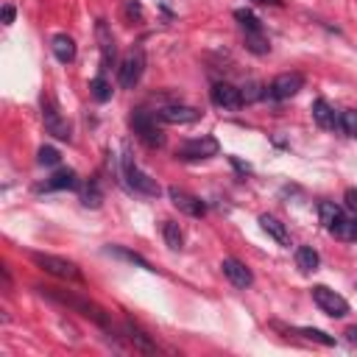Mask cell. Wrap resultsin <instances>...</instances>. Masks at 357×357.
Listing matches in <instances>:
<instances>
[{"mask_svg":"<svg viewBox=\"0 0 357 357\" xmlns=\"http://www.w3.org/2000/svg\"><path fill=\"white\" fill-rule=\"evenodd\" d=\"M42 293L50 296V298H56V301H61L64 307H70V310H75V312L92 318L98 326H109V318H106V312H103L98 304H92V301H86V298H78V296H73V293H64V290H59V287H42Z\"/></svg>","mask_w":357,"mask_h":357,"instance_id":"cell-1","label":"cell"},{"mask_svg":"<svg viewBox=\"0 0 357 357\" xmlns=\"http://www.w3.org/2000/svg\"><path fill=\"white\" fill-rule=\"evenodd\" d=\"M31 259H33L42 271H47V273H53V276H59V279H81L78 265L70 262V259H61V257H53V254H42V251H33Z\"/></svg>","mask_w":357,"mask_h":357,"instance_id":"cell-2","label":"cell"},{"mask_svg":"<svg viewBox=\"0 0 357 357\" xmlns=\"http://www.w3.org/2000/svg\"><path fill=\"white\" fill-rule=\"evenodd\" d=\"M131 128L134 134L148 145V148H162L165 145V134L156 128V120L148 112H134L131 114Z\"/></svg>","mask_w":357,"mask_h":357,"instance_id":"cell-3","label":"cell"},{"mask_svg":"<svg viewBox=\"0 0 357 357\" xmlns=\"http://www.w3.org/2000/svg\"><path fill=\"white\" fill-rule=\"evenodd\" d=\"M42 120H45V128L47 134H53L56 139H70L73 131H70V123L61 117L59 106L53 98H42Z\"/></svg>","mask_w":357,"mask_h":357,"instance_id":"cell-4","label":"cell"},{"mask_svg":"<svg viewBox=\"0 0 357 357\" xmlns=\"http://www.w3.org/2000/svg\"><path fill=\"white\" fill-rule=\"evenodd\" d=\"M312 298H315V304H318L326 315H332V318H343V315L349 312V301H346L340 293L329 290L326 284H315V287H312Z\"/></svg>","mask_w":357,"mask_h":357,"instance_id":"cell-5","label":"cell"},{"mask_svg":"<svg viewBox=\"0 0 357 357\" xmlns=\"http://www.w3.org/2000/svg\"><path fill=\"white\" fill-rule=\"evenodd\" d=\"M142 67H145V56H142L139 47L126 53L123 61H120V86L123 89H134L139 84V78H142Z\"/></svg>","mask_w":357,"mask_h":357,"instance_id":"cell-6","label":"cell"},{"mask_svg":"<svg viewBox=\"0 0 357 357\" xmlns=\"http://www.w3.org/2000/svg\"><path fill=\"white\" fill-rule=\"evenodd\" d=\"M301 86H304V75H301V73H282V75H276V78L271 81V86L265 89V95L273 98V100H287V98H293Z\"/></svg>","mask_w":357,"mask_h":357,"instance_id":"cell-7","label":"cell"},{"mask_svg":"<svg viewBox=\"0 0 357 357\" xmlns=\"http://www.w3.org/2000/svg\"><path fill=\"white\" fill-rule=\"evenodd\" d=\"M218 139L215 137H198V139H187L178 151H176V156L178 159H184V162H192V159H209V156H215L218 153Z\"/></svg>","mask_w":357,"mask_h":357,"instance_id":"cell-8","label":"cell"},{"mask_svg":"<svg viewBox=\"0 0 357 357\" xmlns=\"http://www.w3.org/2000/svg\"><path fill=\"white\" fill-rule=\"evenodd\" d=\"M123 167H126V178H128V184H131L137 192H142V195H159V192H162L159 181H156V178H151L148 173H142V170H139L128 156H126Z\"/></svg>","mask_w":357,"mask_h":357,"instance_id":"cell-9","label":"cell"},{"mask_svg":"<svg viewBox=\"0 0 357 357\" xmlns=\"http://www.w3.org/2000/svg\"><path fill=\"white\" fill-rule=\"evenodd\" d=\"M167 195H170V201H173V206L178 209V212H184V215H190V218H201L204 212H206V204L198 198V195H192V192H187V190H178V187H170L167 190Z\"/></svg>","mask_w":357,"mask_h":357,"instance_id":"cell-10","label":"cell"},{"mask_svg":"<svg viewBox=\"0 0 357 357\" xmlns=\"http://www.w3.org/2000/svg\"><path fill=\"white\" fill-rule=\"evenodd\" d=\"M220 268H223V276L234 284V287H240V290H245V287H251L254 284V273L240 262V259H234V257H226L223 262H220Z\"/></svg>","mask_w":357,"mask_h":357,"instance_id":"cell-11","label":"cell"},{"mask_svg":"<svg viewBox=\"0 0 357 357\" xmlns=\"http://www.w3.org/2000/svg\"><path fill=\"white\" fill-rule=\"evenodd\" d=\"M209 95H212V103L220 106V109H240L243 106V92L237 86L226 84V81H218Z\"/></svg>","mask_w":357,"mask_h":357,"instance_id":"cell-12","label":"cell"},{"mask_svg":"<svg viewBox=\"0 0 357 357\" xmlns=\"http://www.w3.org/2000/svg\"><path fill=\"white\" fill-rule=\"evenodd\" d=\"M95 33H98V45H100V61H103V70H106V67H112L114 53H117V47H114V36H112L106 20H98Z\"/></svg>","mask_w":357,"mask_h":357,"instance_id":"cell-13","label":"cell"},{"mask_svg":"<svg viewBox=\"0 0 357 357\" xmlns=\"http://www.w3.org/2000/svg\"><path fill=\"white\" fill-rule=\"evenodd\" d=\"M159 120H165V123H195L198 117H201V112L198 109H192V106H165V109H159V114H156Z\"/></svg>","mask_w":357,"mask_h":357,"instance_id":"cell-14","label":"cell"},{"mask_svg":"<svg viewBox=\"0 0 357 357\" xmlns=\"http://www.w3.org/2000/svg\"><path fill=\"white\" fill-rule=\"evenodd\" d=\"M50 47H53V56H56L61 64H70V61L75 59V42H73V36H67V33H56L53 42H50Z\"/></svg>","mask_w":357,"mask_h":357,"instance_id":"cell-15","label":"cell"},{"mask_svg":"<svg viewBox=\"0 0 357 357\" xmlns=\"http://www.w3.org/2000/svg\"><path fill=\"white\" fill-rule=\"evenodd\" d=\"M312 117H315V123H318L321 128H335V126H340V117H335V109H332L324 98H318V100L312 103Z\"/></svg>","mask_w":357,"mask_h":357,"instance_id":"cell-16","label":"cell"},{"mask_svg":"<svg viewBox=\"0 0 357 357\" xmlns=\"http://www.w3.org/2000/svg\"><path fill=\"white\" fill-rule=\"evenodd\" d=\"M259 226H262L276 243L290 245V234H287V229H284V223H282L279 218H273V215H259Z\"/></svg>","mask_w":357,"mask_h":357,"instance_id":"cell-17","label":"cell"},{"mask_svg":"<svg viewBox=\"0 0 357 357\" xmlns=\"http://www.w3.org/2000/svg\"><path fill=\"white\" fill-rule=\"evenodd\" d=\"M45 187H47V190H75V187H78V176H75V170L61 167V170H56V173L47 178Z\"/></svg>","mask_w":357,"mask_h":357,"instance_id":"cell-18","label":"cell"},{"mask_svg":"<svg viewBox=\"0 0 357 357\" xmlns=\"http://www.w3.org/2000/svg\"><path fill=\"white\" fill-rule=\"evenodd\" d=\"M318 262H321V257H318V251H315L312 245H298V248H296V265H298L304 273L315 271Z\"/></svg>","mask_w":357,"mask_h":357,"instance_id":"cell-19","label":"cell"},{"mask_svg":"<svg viewBox=\"0 0 357 357\" xmlns=\"http://www.w3.org/2000/svg\"><path fill=\"white\" fill-rule=\"evenodd\" d=\"M318 215H321V223H324L329 231H332V229H335V226L343 220L340 206H335L332 201H321V204H318Z\"/></svg>","mask_w":357,"mask_h":357,"instance_id":"cell-20","label":"cell"},{"mask_svg":"<svg viewBox=\"0 0 357 357\" xmlns=\"http://www.w3.org/2000/svg\"><path fill=\"white\" fill-rule=\"evenodd\" d=\"M245 47H248L251 53H257V56H265V53L271 50V42H268V36H265L262 31H248V33H245Z\"/></svg>","mask_w":357,"mask_h":357,"instance_id":"cell-21","label":"cell"},{"mask_svg":"<svg viewBox=\"0 0 357 357\" xmlns=\"http://www.w3.org/2000/svg\"><path fill=\"white\" fill-rule=\"evenodd\" d=\"M89 92H92V98H95L98 103H106V100L112 98V84H109L103 75H95V78L89 81Z\"/></svg>","mask_w":357,"mask_h":357,"instance_id":"cell-22","label":"cell"},{"mask_svg":"<svg viewBox=\"0 0 357 357\" xmlns=\"http://www.w3.org/2000/svg\"><path fill=\"white\" fill-rule=\"evenodd\" d=\"M162 234H165V243H167V248H173V251H178V248H181L184 237H181V229H178V223H173V220H165V226H162Z\"/></svg>","mask_w":357,"mask_h":357,"instance_id":"cell-23","label":"cell"},{"mask_svg":"<svg viewBox=\"0 0 357 357\" xmlns=\"http://www.w3.org/2000/svg\"><path fill=\"white\" fill-rule=\"evenodd\" d=\"M126 329H128V337H131V343H134L139 351H156V346L148 340V335H145V332H139L134 324H128Z\"/></svg>","mask_w":357,"mask_h":357,"instance_id":"cell-24","label":"cell"},{"mask_svg":"<svg viewBox=\"0 0 357 357\" xmlns=\"http://www.w3.org/2000/svg\"><path fill=\"white\" fill-rule=\"evenodd\" d=\"M234 20L240 22V28L248 33V31H262V25H259V20L251 14V11H245V8H237L234 11Z\"/></svg>","mask_w":357,"mask_h":357,"instance_id":"cell-25","label":"cell"},{"mask_svg":"<svg viewBox=\"0 0 357 357\" xmlns=\"http://www.w3.org/2000/svg\"><path fill=\"white\" fill-rule=\"evenodd\" d=\"M340 128H343L349 137L357 139V109H346V112L340 114Z\"/></svg>","mask_w":357,"mask_h":357,"instance_id":"cell-26","label":"cell"},{"mask_svg":"<svg viewBox=\"0 0 357 357\" xmlns=\"http://www.w3.org/2000/svg\"><path fill=\"white\" fill-rule=\"evenodd\" d=\"M109 251H112V254H117V257H123V259H128V262H134V265H139V268H145V271H153V268H151V262H148V259H142V257H139V254H134V251H126V248H117V245H114V248H109Z\"/></svg>","mask_w":357,"mask_h":357,"instance_id":"cell-27","label":"cell"},{"mask_svg":"<svg viewBox=\"0 0 357 357\" xmlns=\"http://www.w3.org/2000/svg\"><path fill=\"white\" fill-rule=\"evenodd\" d=\"M304 337H310V340H318V343H324V346H332L335 343V337H329L326 332H321V329H310V326H304V329H298Z\"/></svg>","mask_w":357,"mask_h":357,"instance_id":"cell-28","label":"cell"},{"mask_svg":"<svg viewBox=\"0 0 357 357\" xmlns=\"http://www.w3.org/2000/svg\"><path fill=\"white\" fill-rule=\"evenodd\" d=\"M39 165H59V151L50 145H42L39 148Z\"/></svg>","mask_w":357,"mask_h":357,"instance_id":"cell-29","label":"cell"},{"mask_svg":"<svg viewBox=\"0 0 357 357\" xmlns=\"http://www.w3.org/2000/svg\"><path fill=\"white\" fill-rule=\"evenodd\" d=\"M240 92H243V100H259V98L265 95V92H262V86H259L257 81H251V84H245V86H243Z\"/></svg>","mask_w":357,"mask_h":357,"instance_id":"cell-30","label":"cell"},{"mask_svg":"<svg viewBox=\"0 0 357 357\" xmlns=\"http://www.w3.org/2000/svg\"><path fill=\"white\" fill-rule=\"evenodd\" d=\"M84 206H100V190L95 184H89L84 190Z\"/></svg>","mask_w":357,"mask_h":357,"instance_id":"cell-31","label":"cell"},{"mask_svg":"<svg viewBox=\"0 0 357 357\" xmlns=\"http://www.w3.org/2000/svg\"><path fill=\"white\" fill-rule=\"evenodd\" d=\"M346 206H349V209H357V190H354V187L346 190Z\"/></svg>","mask_w":357,"mask_h":357,"instance_id":"cell-32","label":"cell"},{"mask_svg":"<svg viewBox=\"0 0 357 357\" xmlns=\"http://www.w3.org/2000/svg\"><path fill=\"white\" fill-rule=\"evenodd\" d=\"M14 22V6H3V25H11Z\"/></svg>","mask_w":357,"mask_h":357,"instance_id":"cell-33","label":"cell"},{"mask_svg":"<svg viewBox=\"0 0 357 357\" xmlns=\"http://www.w3.org/2000/svg\"><path fill=\"white\" fill-rule=\"evenodd\" d=\"M346 337H349V343L357 346V326H349V329H346Z\"/></svg>","mask_w":357,"mask_h":357,"instance_id":"cell-34","label":"cell"},{"mask_svg":"<svg viewBox=\"0 0 357 357\" xmlns=\"http://www.w3.org/2000/svg\"><path fill=\"white\" fill-rule=\"evenodd\" d=\"M254 3H262V6H282V0H254Z\"/></svg>","mask_w":357,"mask_h":357,"instance_id":"cell-35","label":"cell"}]
</instances>
